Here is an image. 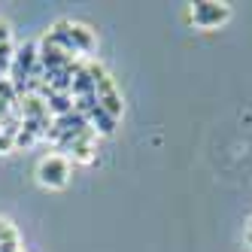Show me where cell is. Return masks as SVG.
<instances>
[{"label": "cell", "mask_w": 252, "mask_h": 252, "mask_svg": "<svg viewBox=\"0 0 252 252\" xmlns=\"http://www.w3.org/2000/svg\"><path fill=\"white\" fill-rule=\"evenodd\" d=\"M37 179H40V186H46V189H64L67 179H70V164H67V158H61V155L43 158L40 167H37Z\"/></svg>", "instance_id": "1"}, {"label": "cell", "mask_w": 252, "mask_h": 252, "mask_svg": "<svg viewBox=\"0 0 252 252\" xmlns=\"http://www.w3.org/2000/svg\"><path fill=\"white\" fill-rule=\"evenodd\" d=\"M228 15H231V9L225 3H194L191 6V22H194V28H204V31L219 28Z\"/></svg>", "instance_id": "2"}, {"label": "cell", "mask_w": 252, "mask_h": 252, "mask_svg": "<svg viewBox=\"0 0 252 252\" xmlns=\"http://www.w3.org/2000/svg\"><path fill=\"white\" fill-rule=\"evenodd\" d=\"M70 46H73V52H92L94 49V33H92V28L70 22Z\"/></svg>", "instance_id": "3"}, {"label": "cell", "mask_w": 252, "mask_h": 252, "mask_svg": "<svg viewBox=\"0 0 252 252\" xmlns=\"http://www.w3.org/2000/svg\"><path fill=\"white\" fill-rule=\"evenodd\" d=\"M70 103H73V97L64 94V92H49L46 94V106H49V116H67L70 113Z\"/></svg>", "instance_id": "4"}, {"label": "cell", "mask_w": 252, "mask_h": 252, "mask_svg": "<svg viewBox=\"0 0 252 252\" xmlns=\"http://www.w3.org/2000/svg\"><path fill=\"white\" fill-rule=\"evenodd\" d=\"M92 125H94V131H100V134H113L116 131V119L106 110H100V106L92 110Z\"/></svg>", "instance_id": "5"}, {"label": "cell", "mask_w": 252, "mask_h": 252, "mask_svg": "<svg viewBox=\"0 0 252 252\" xmlns=\"http://www.w3.org/2000/svg\"><path fill=\"white\" fill-rule=\"evenodd\" d=\"M12 146H15V140H12L3 128H0V152H12Z\"/></svg>", "instance_id": "6"}, {"label": "cell", "mask_w": 252, "mask_h": 252, "mask_svg": "<svg viewBox=\"0 0 252 252\" xmlns=\"http://www.w3.org/2000/svg\"><path fill=\"white\" fill-rule=\"evenodd\" d=\"M6 43H12V33H9L6 22H0V46H6Z\"/></svg>", "instance_id": "7"}, {"label": "cell", "mask_w": 252, "mask_h": 252, "mask_svg": "<svg viewBox=\"0 0 252 252\" xmlns=\"http://www.w3.org/2000/svg\"><path fill=\"white\" fill-rule=\"evenodd\" d=\"M249 237H252V222H249Z\"/></svg>", "instance_id": "8"}]
</instances>
